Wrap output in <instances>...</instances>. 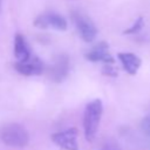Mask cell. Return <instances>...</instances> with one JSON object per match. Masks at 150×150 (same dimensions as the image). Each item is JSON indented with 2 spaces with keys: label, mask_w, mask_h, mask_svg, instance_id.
Instances as JSON below:
<instances>
[{
  "label": "cell",
  "mask_w": 150,
  "mask_h": 150,
  "mask_svg": "<svg viewBox=\"0 0 150 150\" xmlns=\"http://www.w3.org/2000/svg\"><path fill=\"white\" fill-rule=\"evenodd\" d=\"M120 62L122 63L124 70L130 74V75H135L137 73V70L141 67V59L134 54V53H129V52H124V53H118L117 54Z\"/></svg>",
  "instance_id": "9"
},
{
  "label": "cell",
  "mask_w": 150,
  "mask_h": 150,
  "mask_svg": "<svg viewBox=\"0 0 150 150\" xmlns=\"http://www.w3.org/2000/svg\"><path fill=\"white\" fill-rule=\"evenodd\" d=\"M102 114H103V104L101 100L98 98L93 100L86 105L83 114V129H84L86 139L88 142H93L95 139Z\"/></svg>",
  "instance_id": "1"
},
{
  "label": "cell",
  "mask_w": 150,
  "mask_h": 150,
  "mask_svg": "<svg viewBox=\"0 0 150 150\" xmlns=\"http://www.w3.org/2000/svg\"><path fill=\"white\" fill-rule=\"evenodd\" d=\"M141 130L143 131L144 135L150 137V115L142 120V122H141Z\"/></svg>",
  "instance_id": "13"
},
{
  "label": "cell",
  "mask_w": 150,
  "mask_h": 150,
  "mask_svg": "<svg viewBox=\"0 0 150 150\" xmlns=\"http://www.w3.org/2000/svg\"><path fill=\"white\" fill-rule=\"evenodd\" d=\"M15 70L25 76H35L43 73V64L42 62L35 57L30 56L27 61H18L14 63Z\"/></svg>",
  "instance_id": "8"
},
{
  "label": "cell",
  "mask_w": 150,
  "mask_h": 150,
  "mask_svg": "<svg viewBox=\"0 0 150 150\" xmlns=\"http://www.w3.org/2000/svg\"><path fill=\"white\" fill-rule=\"evenodd\" d=\"M84 57L88 61L91 62H104L108 64H112L115 62L114 57L111 56L110 52H109V46L105 41H101L98 42L95 47H93L88 53H86Z\"/></svg>",
  "instance_id": "7"
},
{
  "label": "cell",
  "mask_w": 150,
  "mask_h": 150,
  "mask_svg": "<svg viewBox=\"0 0 150 150\" xmlns=\"http://www.w3.org/2000/svg\"><path fill=\"white\" fill-rule=\"evenodd\" d=\"M70 63H69V56L66 53H61L55 57L54 63L48 68L47 75L50 81L53 82H62L69 73Z\"/></svg>",
  "instance_id": "4"
},
{
  "label": "cell",
  "mask_w": 150,
  "mask_h": 150,
  "mask_svg": "<svg viewBox=\"0 0 150 150\" xmlns=\"http://www.w3.org/2000/svg\"><path fill=\"white\" fill-rule=\"evenodd\" d=\"M102 73H103L104 75H107V76H111V77L117 76V70H116L115 68H112L111 64H108V63H107V66L103 67V71H102Z\"/></svg>",
  "instance_id": "14"
},
{
  "label": "cell",
  "mask_w": 150,
  "mask_h": 150,
  "mask_svg": "<svg viewBox=\"0 0 150 150\" xmlns=\"http://www.w3.org/2000/svg\"><path fill=\"white\" fill-rule=\"evenodd\" d=\"M143 25H144V19H143L142 16H139V18L132 23V26H131L130 28L125 29L123 33H124V34H135V33H138V32L143 28Z\"/></svg>",
  "instance_id": "12"
},
{
  "label": "cell",
  "mask_w": 150,
  "mask_h": 150,
  "mask_svg": "<svg viewBox=\"0 0 150 150\" xmlns=\"http://www.w3.org/2000/svg\"><path fill=\"white\" fill-rule=\"evenodd\" d=\"M98 150H122V148L118 144V142H116L112 138H109V139L104 141L101 144V146H100Z\"/></svg>",
  "instance_id": "11"
},
{
  "label": "cell",
  "mask_w": 150,
  "mask_h": 150,
  "mask_svg": "<svg viewBox=\"0 0 150 150\" xmlns=\"http://www.w3.org/2000/svg\"><path fill=\"white\" fill-rule=\"evenodd\" d=\"M14 54L18 61H27L30 57L29 47L26 42V39L21 34H16L14 39Z\"/></svg>",
  "instance_id": "10"
},
{
  "label": "cell",
  "mask_w": 150,
  "mask_h": 150,
  "mask_svg": "<svg viewBox=\"0 0 150 150\" xmlns=\"http://www.w3.org/2000/svg\"><path fill=\"white\" fill-rule=\"evenodd\" d=\"M71 19L74 21V25L77 28L79 34L86 42H93L97 35V28L93 20L87 16L86 14L79 12V11H73L71 12Z\"/></svg>",
  "instance_id": "3"
},
{
  "label": "cell",
  "mask_w": 150,
  "mask_h": 150,
  "mask_svg": "<svg viewBox=\"0 0 150 150\" xmlns=\"http://www.w3.org/2000/svg\"><path fill=\"white\" fill-rule=\"evenodd\" d=\"M33 25L41 29L53 28L56 30H66L67 29V21L63 16L59 15L57 13H45L35 18Z\"/></svg>",
  "instance_id": "6"
},
{
  "label": "cell",
  "mask_w": 150,
  "mask_h": 150,
  "mask_svg": "<svg viewBox=\"0 0 150 150\" xmlns=\"http://www.w3.org/2000/svg\"><path fill=\"white\" fill-rule=\"evenodd\" d=\"M0 139L8 146L22 148L29 142V134L19 123H8L0 129Z\"/></svg>",
  "instance_id": "2"
},
{
  "label": "cell",
  "mask_w": 150,
  "mask_h": 150,
  "mask_svg": "<svg viewBox=\"0 0 150 150\" xmlns=\"http://www.w3.org/2000/svg\"><path fill=\"white\" fill-rule=\"evenodd\" d=\"M77 135L79 130L76 128H69L67 130L53 134L50 138L59 148L63 150H79Z\"/></svg>",
  "instance_id": "5"
}]
</instances>
